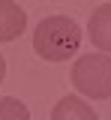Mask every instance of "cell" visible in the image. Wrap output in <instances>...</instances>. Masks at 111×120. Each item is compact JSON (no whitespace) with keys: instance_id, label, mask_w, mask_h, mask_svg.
<instances>
[{"instance_id":"obj_4","label":"cell","mask_w":111,"mask_h":120,"mask_svg":"<svg viewBox=\"0 0 111 120\" xmlns=\"http://www.w3.org/2000/svg\"><path fill=\"white\" fill-rule=\"evenodd\" d=\"M87 36H90V42H93L96 48H102V51L111 54V3L99 6V9L90 15V21H87Z\"/></svg>"},{"instance_id":"obj_6","label":"cell","mask_w":111,"mask_h":120,"mask_svg":"<svg viewBox=\"0 0 111 120\" xmlns=\"http://www.w3.org/2000/svg\"><path fill=\"white\" fill-rule=\"evenodd\" d=\"M0 120H30V111L18 102V99L3 96L0 99Z\"/></svg>"},{"instance_id":"obj_1","label":"cell","mask_w":111,"mask_h":120,"mask_svg":"<svg viewBox=\"0 0 111 120\" xmlns=\"http://www.w3.org/2000/svg\"><path fill=\"white\" fill-rule=\"evenodd\" d=\"M78 45H81V27L66 15H51V18H42L36 24L33 48L42 60H51V63L69 60L75 57Z\"/></svg>"},{"instance_id":"obj_7","label":"cell","mask_w":111,"mask_h":120,"mask_svg":"<svg viewBox=\"0 0 111 120\" xmlns=\"http://www.w3.org/2000/svg\"><path fill=\"white\" fill-rule=\"evenodd\" d=\"M3 75H6V60H3V54H0V81H3Z\"/></svg>"},{"instance_id":"obj_2","label":"cell","mask_w":111,"mask_h":120,"mask_svg":"<svg viewBox=\"0 0 111 120\" xmlns=\"http://www.w3.org/2000/svg\"><path fill=\"white\" fill-rule=\"evenodd\" d=\"M72 84L90 99L111 96V57L105 54H84L72 66Z\"/></svg>"},{"instance_id":"obj_5","label":"cell","mask_w":111,"mask_h":120,"mask_svg":"<svg viewBox=\"0 0 111 120\" xmlns=\"http://www.w3.org/2000/svg\"><path fill=\"white\" fill-rule=\"evenodd\" d=\"M51 120H96V111L84 99H78V96H63L54 105Z\"/></svg>"},{"instance_id":"obj_3","label":"cell","mask_w":111,"mask_h":120,"mask_svg":"<svg viewBox=\"0 0 111 120\" xmlns=\"http://www.w3.org/2000/svg\"><path fill=\"white\" fill-rule=\"evenodd\" d=\"M27 27V15L24 9L12 0H0V42H12L18 39Z\"/></svg>"}]
</instances>
